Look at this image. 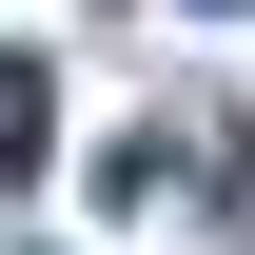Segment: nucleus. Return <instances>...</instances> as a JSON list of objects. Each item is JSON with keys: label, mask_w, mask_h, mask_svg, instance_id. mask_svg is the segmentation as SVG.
Wrapping results in <instances>:
<instances>
[{"label": "nucleus", "mask_w": 255, "mask_h": 255, "mask_svg": "<svg viewBox=\"0 0 255 255\" xmlns=\"http://www.w3.org/2000/svg\"><path fill=\"white\" fill-rule=\"evenodd\" d=\"M39 157H59V79H39V59H0V177H39Z\"/></svg>", "instance_id": "f257e3e1"}]
</instances>
